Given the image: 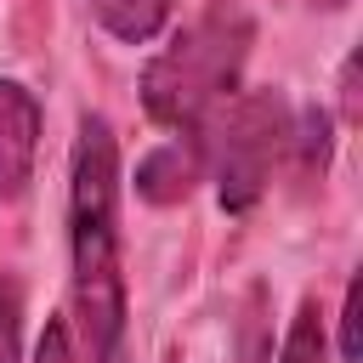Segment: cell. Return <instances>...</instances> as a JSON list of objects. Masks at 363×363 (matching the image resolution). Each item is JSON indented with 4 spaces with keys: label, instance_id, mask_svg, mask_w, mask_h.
<instances>
[{
    "label": "cell",
    "instance_id": "cell-1",
    "mask_svg": "<svg viewBox=\"0 0 363 363\" xmlns=\"http://www.w3.org/2000/svg\"><path fill=\"white\" fill-rule=\"evenodd\" d=\"M68 306L91 363H119L125 267H119V142L102 113L79 119L68 164Z\"/></svg>",
    "mask_w": 363,
    "mask_h": 363
},
{
    "label": "cell",
    "instance_id": "cell-2",
    "mask_svg": "<svg viewBox=\"0 0 363 363\" xmlns=\"http://www.w3.org/2000/svg\"><path fill=\"white\" fill-rule=\"evenodd\" d=\"M255 45V17L244 11V0H210L182 34H170V45L142 68V108L193 136L244 79Z\"/></svg>",
    "mask_w": 363,
    "mask_h": 363
},
{
    "label": "cell",
    "instance_id": "cell-3",
    "mask_svg": "<svg viewBox=\"0 0 363 363\" xmlns=\"http://www.w3.org/2000/svg\"><path fill=\"white\" fill-rule=\"evenodd\" d=\"M289 125H295V113H289L284 91H233L193 130V147L210 164L227 210H250L267 193L272 164L289 153Z\"/></svg>",
    "mask_w": 363,
    "mask_h": 363
},
{
    "label": "cell",
    "instance_id": "cell-4",
    "mask_svg": "<svg viewBox=\"0 0 363 363\" xmlns=\"http://www.w3.org/2000/svg\"><path fill=\"white\" fill-rule=\"evenodd\" d=\"M40 153V102L28 85L0 79V204H17Z\"/></svg>",
    "mask_w": 363,
    "mask_h": 363
},
{
    "label": "cell",
    "instance_id": "cell-5",
    "mask_svg": "<svg viewBox=\"0 0 363 363\" xmlns=\"http://www.w3.org/2000/svg\"><path fill=\"white\" fill-rule=\"evenodd\" d=\"M199 170H204V159H199L193 136H176V142L153 147V153L136 164V193H142L147 204H182V199L193 193Z\"/></svg>",
    "mask_w": 363,
    "mask_h": 363
},
{
    "label": "cell",
    "instance_id": "cell-6",
    "mask_svg": "<svg viewBox=\"0 0 363 363\" xmlns=\"http://www.w3.org/2000/svg\"><path fill=\"white\" fill-rule=\"evenodd\" d=\"M170 6H176V0H91L96 23H102L113 40H125V45L153 40V34L170 23Z\"/></svg>",
    "mask_w": 363,
    "mask_h": 363
},
{
    "label": "cell",
    "instance_id": "cell-7",
    "mask_svg": "<svg viewBox=\"0 0 363 363\" xmlns=\"http://www.w3.org/2000/svg\"><path fill=\"white\" fill-rule=\"evenodd\" d=\"M233 363H272V329H267V289L244 295L238 335H233Z\"/></svg>",
    "mask_w": 363,
    "mask_h": 363
},
{
    "label": "cell",
    "instance_id": "cell-8",
    "mask_svg": "<svg viewBox=\"0 0 363 363\" xmlns=\"http://www.w3.org/2000/svg\"><path fill=\"white\" fill-rule=\"evenodd\" d=\"M278 363H323V318H318L312 301L289 318V335L278 346Z\"/></svg>",
    "mask_w": 363,
    "mask_h": 363
},
{
    "label": "cell",
    "instance_id": "cell-9",
    "mask_svg": "<svg viewBox=\"0 0 363 363\" xmlns=\"http://www.w3.org/2000/svg\"><path fill=\"white\" fill-rule=\"evenodd\" d=\"M17 340H23V289L17 278H0V363H17Z\"/></svg>",
    "mask_w": 363,
    "mask_h": 363
},
{
    "label": "cell",
    "instance_id": "cell-10",
    "mask_svg": "<svg viewBox=\"0 0 363 363\" xmlns=\"http://www.w3.org/2000/svg\"><path fill=\"white\" fill-rule=\"evenodd\" d=\"M34 363H79L74 335H68V323H62V318H51V323H45V335H40V346H34Z\"/></svg>",
    "mask_w": 363,
    "mask_h": 363
},
{
    "label": "cell",
    "instance_id": "cell-11",
    "mask_svg": "<svg viewBox=\"0 0 363 363\" xmlns=\"http://www.w3.org/2000/svg\"><path fill=\"white\" fill-rule=\"evenodd\" d=\"M357 306H363V284H346V306H340V357L357 363Z\"/></svg>",
    "mask_w": 363,
    "mask_h": 363
},
{
    "label": "cell",
    "instance_id": "cell-12",
    "mask_svg": "<svg viewBox=\"0 0 363 363\" xmlns=\"http://www.w3.org/2000/svg\"><path fill=\"white\" fill-rule=\"evenodd\" d=\"M340 102H346V119H357V57H346L340 68Z\"/></svg>",
    "mask_w": 363,
    "mask_h": 363
},
{
    "label": "cell",
    "instance_id": "cell-13",
    "mask_svg": "<svg viewBox=\"0 0 363 363\" xmlns=\"http://www.w3.org/2000/svg\"><path fill=\"white\" fill-rule=\"evenodd\" d=\"M312 6H323V11H335V6H346V0H312Z\"/></svg>",
    "mask_w": 363,
    "mask_h": 363
}]
</instances>
